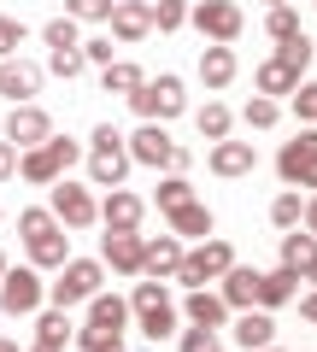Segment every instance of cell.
Returning a JSON list of instances; mask_svg holds the SVG:
<instances>
[{
    "label": "cell",
    "instance_id": "1",
    "mask_svg": "<svg viewBox=\"0 0 317 352\" xmlns=\"http://www.w3.org/2000/svg\"><path fill=\"white\" fill-rule=\"evenodd\" d=\"M18 229H24V247H30V264H36V270H59V264L71 258V235H65V223L47 206L18 212Z\"/></svg>",
    "mask_w": 317,
    "mask_h": 352
},
{
    "label": "cell",
    "instance_id": "2",
    "mask_svg": "<svg viewBox=\"0 0 317 352\" xmlns=\"http://www.w3.org/2000/svg\"><path fill=\"white\" fill-rule=\"evenodd\" d=\"M129 317L141 323V335H147V340L177 335V300H171V288H165L159 276L135 282V294H129Z\"/></svg>",
    "mask_w": 317,
    "mask_h": 352
},
{
    "label": "cell",
    "instance_id": "3",
    "mask_svg": "<svg viewBox=\"0 0 317 352\" xmlns=\"http://www.w3.org/2000/svg\"><path fill=\"white\" fill-rule=\"evenodd\" d=\"M129 141L118 135L112 124H100L89 135V176H94V188H124V176H129Z\"/></svg>",
    "mask_w": 317,
    "mask_h": 352
},
{
    "label": "cell",
    "instance_id": "4",
    "mask_svg": "<svg viewBox=\"0 0 317 352\" xmlns=\"http://www.w3.org/2000/svg\"><path fill=\"white\" fill-rule=\"evenodd\" d=\"M106 282V264L100 258H65L59 264V282H47V300L59 305V311H71V305H89L94 294H100Z\"/></svg>",
    "mask_w": 317,
    "mask_h": 352
},
{
    "label": "cell",
    "instance_id": "5",
    "mask_svg": "<svg viewBox=\"0 0 317 352\" xmlns=\"http://www.w3.org/2000/svg\"><path fill=\"white\" fill-rule=\"evenodd\" d=\"M129 106H135V118L141 124H171V118L188 106V94H182V76H147V82L129 94Z\"/></svg>",
    "mask_w": 317,
    "mask_h": 352
},
{
    "label": "cell",
    "instance_id": "6",
    "mask_svg": "<svg viewBox=\"0 0 317 352\" xmlns=\"http://www.w3.org/2000/svg\"><path fill=\"white\" fill-rule=\"evenodd\" d=\"M124 141H129V159L135 164H153V170H188V147L171 141L165 124H141L135 135H124Z\"/></svg>",
    "mask_w": 317,
    "mask_h": 352
},
{
    "label": "cell",
    "instance_id": "7",
    "mask_svg": "<svg viewBox=\"0 0 317 352\" xmlns=\"http://www.w3.org/2000/svg\"><path fill=\"white\" fill-rule=\"evenodd\" d=\"M235 264V247L217 235H206L200 247H182V264H177V282H188V288H206V282H217Z\"/></svg>",
    "mask_w": 317,
    "mask_h": 352
},
{
    "label": "cell",
    "instance_id": "8",
    "mask_svg": "<svg viewBox=\"0 0 317 352\" xmlns=\"http://www.w3.org/2000/svg\"><path fill=\"white\" fill-rule=\"evenodd\" d=\"M41 300H47V282H41L36 264H6V276H0V311L30 317V311H41Z\"/></svg>",
    "mask_w": 317,
    "mask_h": 352
},
{
    "label": "cell",
    "instance_id": "9",
    "mask_svg": "<svg viewBox=\"0 0 317 352\" xmlns=\"http://www.w3.org/2000/svg\"><path fill=\"white\" fill-rule=\"evenodd\" d=\"M188 24L200 30L206 41H223V47H235V36H241V6L235 0H188Z\"/></svg>",
    "mask_w": 317,
    "mask_h": 352
},
{
    "label": "cell",
    "instance_id": "10",
    "mask_svg": "<svg viewBox=\"0 0 317 352\" xmlns=\"http://www.w3.org/2000/svg\"><path fill=\"white\" fill-rule=\"evenodd\" d=\"M276 176L288 182V188H311L317 194V129H300L294 141H282Z\"/></svg>",
    "mask_w": 317,
    "mask_h": 352
},
{
    "label": "cell",
    "instance_id": "11",
    "mask_svg": "<svg viewBox=\"0 0 317 352\" xmlns=\"http://www.w3.org/2000/svg\"><path fill=\"white\" fill-rule=\"evenodd\" d=\"M47 212L59 217L65 229H89V223H100V200H94L89 188H76L71 176H59V182H53V194H47Z\"/></svg>",
    "mask_w": 317,
    "mask_h": 352
},
{
    "label": "cell",
    "instance_id": "12",
    "mask_svg": "<svg viewBox=\"0 0 317 352\" xmlns=\"http://www.w3.org/2000/svg\"><path fill=\"white\" fill-rule=\"evenodd\" d=\"M141 229H106L100 241V264H112L118 276H141Z\"/></svg>",
    "mask_w": 317,
    "mask_h": 352
},
{
    "label": "cell",
    "instance_id": "13",
    "mask_svg": "<svg viewBox=\"0 0 317 352\" xmlns=\"http://www.w3.org/2000/svg\"><path fill=\"white\" fill-rule=\"evenodd\" d=\"M47 135H53V118L41 112V106L24 100V106H12V112H6V141H12L18 153H24V147H41Z\"/></svg>",
    "mask_w": 317,
    "mask_h": 352
},
{
    "label": "cell",
    "instance_id": "14",
    "mask_svg": "<svg viewBox=\"0 0 317 352\" xmlns=\"http://www.w3.org/2000/svg\"><path fill=\"white\" fill-rule=\"evenodd\" d=\"M112 41H124V47H135V41L153 36V12H147V0H118L112 6Z\"/></svg>",
    "mask_w": 317,
    "mask_h": 352
},
{
    "label": "cell",
    "instance_id": "15",
    "mask_svg": "<svg viewBox=\"0 0 317 352\" xmlns=\"http://www.w3.org/2000/svg\"><path fill=\"white\" fill-rule=\"evenodd\" d=\"M177 264H182V241L177 235H147L141 241V276H177Z\"/></svg>",
    "mask_w": 317,
    "mask_h": 352
},
{
    "label": "cell",
    "instance_id": "16",
    "mask_svg": "<svg viewBox=\"0 0 317 352\" xmlns=\"http://www.w3.org/2000/svg\"><path fill=\"white\" fill-rule=\"evenodd\" d=\"M141 217H147V200H141V194L106 188V200H100V223L106 229H141Z\"/></svg>",
    "mask_w": 317,
    "mask_h": 352
},
{
    "label": "cell",
    "instance_id": "17",
    "mask_svg": "<svg viewBox=\"0 0 317 352\" xmlns=\"http://www.w3.org/2000/svg\"><path fill=\"white\" fill-rule=\"evenodd\" d=\"M36 88H41V65L18 59V53H12V59H0V94H6L12 106H24Z\"/></svg>",
    "mask_w": 317,
    "mask_h": 352
},
{
    "label": "cell",
    "instance_id": "18",
    "mask_svg": "<svg viewBox=\"0 0 317 352\" xmlns=\"http://www.w3.org/2000/svg\"><path fill=\"white\" fill-rule=\"evenodd\" d=\"M217 282H223L217 294H223L229 311H253V305H259V270H247V264H229Z\"/></svg>",
    "mask_w": 317,
    "mask_h": 352
},
{
    "label": "cell",
    "instance_id": "19",
    "mask_svg": "<svg viewBox=\"0 0 317 352\" xmlns=\"http://www.w3.org/2000/svg\"><path fill=\"white\" fill-rule=\"evenodd\" d=\"M18 176L36 182V188H53V182L65 176V164H59V153L41 141V147H24V153H18Z\"/></svg>",
    "mask_w": 317,
    "mask_h": 352
},
{
    "label": "cell",
    "instance_id": "20",
    "mask_svg": "<svg viewBox=\"0 0 317 352\" xmlns=\"http://www.w3.org/2000/svg\"><path fill=\"white\" fill-rule=\"evenodd\" d=\"M300 300V276H294L288 264H276V270H259V311H276V305Z\"/></svg>",
    "mask_w": 317,
    "mask_h": 352
},
{
    "label": "cell",
    "instance_id": "21",
    "mask_svg": "<svg viewBox=\"0 0 317 352\" xmlns=\"http://www.w3.org/2000/svg\"><path fill=\"white\" fill-rule=\"evenodd\" d=\"M253 164H259V153H253V141H212V170L217 176H253Z\"/></svg>",
    "mask_w": 317,
    "mask_h": 352
},
{
    "label": "cell",
    "instance_id": "22",
    "mask_svg": "<svg viewBox=\"0 0 317 352\" xmlns=\"http://www.w3.org/2000/svg\"><path fill=\"white\" fill-rule=\"evenodd\" d=\"M235 71H241V65H235V47H223V41H206L200 47V82L206 88H229Z\"/></svg>",
    "mask_w": 317,
    "mask_h": 352
},
{
    "label": "cell",
    "instance_id": "23",
    "mask_svg": "<svg viewBox=\"0 0 317 352\" xmlns=\"http://www.w3.org/2000/svg\"><path fill=\"white\" fill-rule=\"evenodd\" d=\"M229 335H235V346L241 352H259V346H270V340H276V323H270V311H241L235 317V323H229Z\"/></svg>",
    "mask_w": 317,
    "mask_h": 352
},
{
    "label": "cell",
    "instance_id": "24",
    "mask_svg": "<svg viewBox=\"0 0 317 352\" xmlns=\"http://www.w3.org/2000/svg\"><path fill=\"white\" fill-rule=\"evenodd\" d=\"M182 317H188V323H206V329H229V305H223V294H212V288H188Z\"/></svg>",
    "mask_w": 317,
    "mask_h": 352
},
{
    "label": "cell",
    "instance_id": "25",
    "mask_svg": "<svg viewBox=\"0 0 317 352\" xmlns=\"http://www.w3.org/2000/svg\"><path fill=\"white\" fill-rule=\"evenodd\" d=\"M124 323H129V300H118V294H94V300H89V323H83V329L124 335Z\"/></svg>",
    "mask_w": 317,
    "mask_h": 352
},
{
    "label": "cell",
    "instance_id": "26",
    "mask_svg": "<svg viewBox=\"0 0 317 352\" xmlns=\"http://www.w3.org/2000/svg\"><path fill=\"white\" fill-rule=\"evenodd\" d=\"M253 88H259V94H270V100H282V94H294V88H300V71H294V65H282L276 53H270V59L253 71Z\"/></svg>",
    "mask_w": 317,
    "mask_h": 352
},
{
    "label": "cell",
    "instance_id": "27",
    "mask_svg": "<svg viewBox=\"0 0 317 352\" xmlns=\"http://www.w3.org/2000/svg\"><path fill=\"white\" fill-rule=\"evenodd\" d=\"M165 217H171V235L177 241H206L212 235V206H200V200L177 206V212H165Z\"/></svg>",
    "mask_w": 317,
    "mask_h": 352
},
{
    "label": "cell",
    "instance_id": "28",
    "mask_svg": "<svg viewBox=\"0 0 317 352\" xmlns=\"http://www.w3.org/2000/svg\"><path fill=\"white\" fill-rule=\"evenodd\" d=\"M141 82H147V71H141V65H129V59L100 65V88H106V94H124V100H129V94H135Z\"/></svg>",
    "mask_w": 317,
    "mask_h": 352
},
{
    "label": "cell",
    "instance_id": "29",
    "mask_svg": "<svg viewBox=\"0 0 317 352\" xmlns=\"http://www.w3.org/2000/svg\"><path fill=\"white\" fill-rule=\"evenodd\" d=\"M311 252H317V235H311V229H288V235H282V264H288L300 282H305V264H311Z\"/></svg>",
    "mask_w": 317,
    "mask_h": 352
},
{
    "label": "cell",
    "instance_id": "30",
    "mask_svg": "<svg viewBox=\"0 0 317 352\" xmlns=\"http://www.w3.org/2000/svg\"><path fill=\"white\" fill-rule=\"evenodd\" d=\"M36 340H41V346H65V340H71V311H59V305L41 311L36 317Z\"/></svg>",
    "mask_w": 317,
    "mask_h": 352
},
{
    "label": "cell",
    "instance_id": "31",
    "mask_svg": "<svg viewBox=\"0 0 317 352\" xmlns=\"http://www.w3.org/2000/svg\"><path fill=\"white\" fill-rule=\"evenodd\" d=\"M147 12H153V30L171 36V30L188 24V0H147Z\"/></svg>",
    "mask_w": 317,
    "mask_h": 352
},
{
    "label": "cell",
    "instance_id": "32",
    "mask_svg": "<svg viewBox=\"0 0 317 352\" xmlns=\"http://www.w3.org/2000/svg\"><path fill=\"white\" fill-rule=\"evenodd\" d=\"M153 200H159V212H177V206H188L194 200V182L182 170H171L165 182H159V194H153Z\"/></svg>",
    "mask_w": 317,
    "mask_h": 352
},
{
    "label": "cell",
    "instance_id": "33",
    "mask_svg": "<svg viewBox=\"0 0 317 352\" xmlns=\"http://www.w3.org/2000/svg\"><path fill=\"white\" fill-rule=\"evenodd\" d=\"M311 53H317V47H311V36H305V30H300V36H288V41H276V59H282V65H294L300 76L311 71Z\"/></svg>",
    "mask_w": 317,
    "mask_h": 352
},
{
    "label": "cell",
    "instance_id": "34",
    "mask_svg": "<svg viewBox=\"0 0 317 352\" xmlns=\"http://www.w3.org/2000/svg\"><path fill=\"white\" fill-rule=\"evenodd\" d=\"M300 217H305L300 188H288V194H276V200H270V223H276V229H300Z\"/></svg>",
    "mask_w": 317,
    "mask_h": 352
},
{
    "label": "cell",
    "instance_id": "35",
    "mask_svg": "<svg viewBox=\"0 0 317 352\" xmlns=\"http://www.w3.org/2000/svg\"><path fill=\"white\" fill-rule=\"evenodd\" d=\"M194 124H200V135H206V141H223V135H229V106H223V100H206Z\"/></svg>",
    "mask_w": 317,
    "mask_h": 352
},
{
    "label": "cell",
    "instance_id": "36",
    "mask_svg": "<svg viewBox=\"0 0 317 352\" xmlns=\"http://www.w3.org/2000/svg\"><path fill=\"white\" fill-rule=\"evenodd\" d=\"M112 6L118 0H65V18H76V24H106Z\"/></svg>",
    "mask_w": 317,
    "mask_h": 352
},
{
    "label": "cell",
    "instance_id": "37",
    "mask_svg": "<svg viewBox=\"0 0 317 352\" xmlns=\"http://www.w3.org/2000/svg\"><path fill=\"white\" fill-rule=\"evenodd\" d=\"M47 65H53V76H83V71H89V59H83V41H76V47H53Z\"/></svg>",
    "mask_w": 317,
    "mask_h": 352
},
{
    "label": "cell",
    "instance_id": "38",
    "mask_svg": "<svg viewBox=\"0 0 317 352\" xmlns=\"http://www.w3.org/2000/svg\"><path fill=\"white\" fill-rule=\"evenodd\" d=\"M241 118H247V129H270V124H276V118H282V106L270 100V94H253Z\"/></svg>",
    "mask_w": 317,
    "mask_h": 352
},
{
    "label": "cell",
    "instance_id": "39",
    "mask_svg": "<svg viewBox=\"0 0 317 352\" xmlns=\"http://www.w3.org/2000/svg\"><path fill=\"white\" fill-rule=\"evenodd\" d=\"M265 30H270V41H288V36H300V12H294V6H270Z\"/></svg>",
    "mask_w": 317,
    "mask_h": 352
},
{
    "label": "cell",
    "instance_id": "40",
    "mask_svg": "<svg viewBox=\"0 0 317 352\" xmlns=\"http://www.w3.org/2000/svg\"><path fill=\"white\" fill-rule=\"evenodd\" d=\"M288 100H294V112H300V124H317V82L311 76H300V88H294Z\"/></svg>",
    "mask_w": 317,
    "mask_h": 352
},
{
    "label": "cell",
    "instance_id": "41",
    "mask_svg": "<svg viewBox=\"0 0 317 352\" xmlns=\"http://www.w3.org/2000/svg\"><path fill=\"white\" fill-rule=\"evenodd\" d=\"M83 352H124V335H100V329H76Z\"/></svg>",
    "mask_w": 317,
    "mask_h": 352
},
{
    "label": "cell",
    "instance_id": "42",
    "mask_svg": "<svg viewBox=\"0 0 317 352\" xmlns=\"http://www.w3.org/2000/svg\"><path fill=\"white\" fill-rule=\"evenodd\" d=\"M41 41H47V53L53 47H76V18H53V24L41 30Z\"/></svg>",
    "mask_w": 317,
    "mask_h": 352
},
{
    "label": "cell",
    "instance_id": "43",
    "mask_svg": "<svg viewBox=\"0 0 317 352\" xmlns=\"http://www.w3.org/2000/svg\"><path fill=\"white\" fill-rule=\"evenodd\" d=\"M18 47H24V24H18V18H6V12H0V59H12Z\"/></svg>",
    "mask_w": 317,
    "mask_h": 352
},
{
    "label": "cell",
    "instance_id": "44",
    "mask_svg": "<svg viewBox=\"0 0 317 352\" xmlns=\"http://www.w3.org/2000/svg\"><path fill=\"white\" fill-rule=\"evenodd\" d=\"M206 346H217V329H206V323L182 329V352H206Z\"/></svg>",
    "mask_w": 317,
    "mask_h": 352
},
{
    "label": "cell",
    "instance_id": "45",
    "mask_svg": "<svg viewBox=\"0 0 317 352\" xmlns=\"http://www.w3.org/2000/svg\"><path fill=\"white\" fill-rule=\"evenodd\" d=\"M83 59H89V65H112V36H94V41H83Z\"/></svg>",
    "mask_w": 317,
    "mask_h": 352
},
{
    "label": "cell",
    "instance_id": "46",
    "mask_svg": "<svg viewBox=\"0 0 317 352\" xmlns=\"http://www.w3.org/2000/svg\"><path fill=\"white\" fill-rule=\"evenodd\" d=\"M47 147H53V153H59V164H65V170H71V164H76V159H83V147H76V141H71V135H47Z\"/></svg>",
    "mask_w": 317,
    "mask_h": 352
},
{
    "label": "cell",
    "instance_id": "47",
    "mask_svg": "<svg viewBox=\"0 0 317 352\" xmlns=\"http://www.w3.org/2000/svg\"><path fill=\"white\" fill-rule=\"evenodd\" d=\"M12 170H18V147L0 135V182H12Z\"/></svg>",
    "mask_w": 317,
    "mask_h": 352
},
{
    "label": "cell",
    "instance_id": "48",
    "mask_svg": "<svg viewBox=\"0 0 317 352\" xmlns=\"http://www.w3.org/2000/svg\"><path fill=\"white\" fill-rule=\"evenodd\" d=\"M300 317H305V323H317V288H311V294L300 300Z\"/></svg>",
    "mask_w": 317,
    "mask_h": 352
},
{
    "label": "cell",
    "instance_id": "49",
    "mask_svg": "<svg viewBox=\"0 0 317 352\" xmlns=\"http://www.w3.org/2000/svg\"><path fill=\"white\" fill-rule=\"evenodd\" d=\"M300 229H311V235H317V194L305 200V217H300Z\"/></svg>",
    "mask_w": 317,
    "mask_h": 352
},
{
    "label": "cell",
    "instance_id": "50",
    "mask_svg": "<svg viewBox=\"0 0 317 352\" xmlns=\"http://www.w3.org/2000/svg\"><path fill=\"white\" fill-rule=\"evenodd\" d=\"M305 282H317V252H311V264H305Z\"/></svg>",
    "mask_w": 317,
    "mask_h": 352
},
{
    "label": "cell",
    "instance_id": "51",
    "mask_svg": "<svg viewBox=\"0 0 317 352\" xmlns=\"http://www.w3.org/2000/svg\"><path fill=\"white\" fill-rule=\"evenodd\" d=\"M0 352H24V346H18V340H0Z\"/></svg>",
    "mask_w": 317,
    "mask_h": 352
},
{
    "label": "cell",
    "instance_id": "52",
    "mask_svg": "<svg viewBox=\"0 0 317 352\" xmlns=\"http://www.w3.org/2000/svg\"><path fill=\"white\" fill-rule=\"evenodd\" d=\"M30 352H65V346H41V340H36V346H30Z\"/></svg>",
    "mask_w": 317,
    "mask_h": 352
},
{
    "label": "cell",
    "instance_id": "53",
    "mask_svg": "<svg viewBox=\"0 0 317 352\" xmlns=\"http://www.w3.org/2000/svg\"><path fill=\"white\" fill-rule=\"evenodd\" d=\"M0 276H6V252H0Z\"/></svg>",
    "mask_w": 317,
    "mask_h": 352
},
{
    "label": "cell",
    "instance_id": "54",
    "mask_svg": "<svg viewBox=\"0 0 317 352\" xmlns=\"http://www.w3.org/2000/svg\"><path fill=\"white\" fill-rule=\"evenodd\" d=\"M265 6H288V0H265Z\"/></svg>",
    "mask_w": 317,
    "mask_h": 352
},
{
    "label": "cell",
    "instance_id": "55",
    "mask_svg": "<svg viewBox=\"0 0 317 352\" xmlns=\"http://www.w3.org/2000/svg\"><path fill=\"white\" fill-rule=\"evenodd\" d=\"M206 352H229V346H206Z\"/></svg>",
    "mask_w": 317,
    "mask_h": 352
},
{
    "label": "cell",
    "instance_id": "56",
    "mask_svg": "<svg viewBox=\"0 0 317 352\" xmlns=\"http://www.w3.org/2000/svg\"><path fill=\"white\" fill-rule=\"evenodd\" d=\"M259 352H282V346H259Z\"/></svg>",
    "mask_w": 317,
    "mask_h": 352
},
{
    "label": "cell",
    "instance_id": "57",
    "mask_svg": "<svg viewBox=\"0 0 317 352\" xmlns=\"http://www.w3.org/2000/svg\"><path fill=\"white\" fill-rule=\"evenodd\" d=\"M0 217H6V212H0Z\"/></svg>",
    "mask_w": 317,
    "mask_h": 352
}]
</instances>
